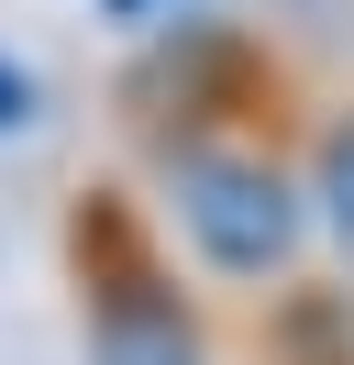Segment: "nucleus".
Here are the masks:
<instances>
[{
	"label": "nucleus",
	"mask_w": 354,
	"mask_h": 365,
	"mask_svg": "<svg viewBox=\"0 0 354 365\" xmlns=\"http://www.w3.org/2000/svg\"><path fill=\"white\" fill-rule=\"evenodd\" d=\"M144 166H155V222L188 244L211 288H288L310 244L288 133H188V144H155Z\"/></svg>",
	"instance_id": "obj_1"
},
{
	"label": "nucleus",
	"mask_w": 354,
	"mask_h": 365,
	"mask_svg": "<svg viewBox=\"0 0 354 365\" xmlns=\"http://www.w3.org/2000/svg\"><path fill=\"white\" fill-rule=\"evenodd\" d=\"M66 288H78L88 365H211V321H199L188 277L133 188L66 200Z\"/></svg>",
	"instance_id": "obj_2"
},
{
	"label": "nucleus",
	"mask_w": 354,
	"mask_h": 365,
	"mask_svg": "<svg viewBox=\"0 0 354 365\" xmlns=\"http://www.w3.org/2000/svg\"><path fill=\"white\" fill-rule=\"evenodd\" d=\"M122 122H133L144 155L155 144H188V133H288V67L266 56V34L177 11V23L144 34V56H133Z\"/></svg>",
	"instance_id": "obj_3"
},
{
	"label": "nucleus",
	"mask_w": 354,
	"mask_h": 365,
	"mask_svg": "<svg viewBox=\"0 0 354 365\" xmlns=\"http://www.w3.org/2000/svg\"><path fill=\"white\" fill-rule=\"evenodd\" d=\"M299 200H310V232L354 266V100L299 133Z\"/></svg>",
	"instance_id": "obj_4"
},
{
	"label": "nucleus",
	"mask_w": 354,
	"mask_h": 365,
	"mask_svg": "<svg viewBox=\"0 0 354 365\" xmlns=\"http://www.w3.org/2000/svg\"><path fill=\"white\" fill-rule=\"evenodd\" d=\"M11 133H34V78L0 56V144H11Z\"/></svg>",
	"instance_id": "obj_5"
},
{
	"label": "nucleus",
	"mask_w": 354,
	"mask_h": 365,
	"mask_svg": "<svg viewBox=\"0 0 354 365\" xmlns=\"http://www.w3.org/2000/svg\"><path fill=\"white\" fill-rule=\"evenodd\" d=\"M100 11H111V23H122V34H166L177 11H188V0H100Z\"/></svg>",
	"instance_id": "obj_6"
}]
</instances>
